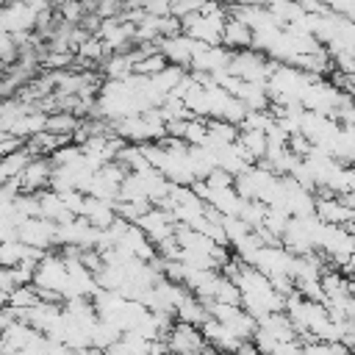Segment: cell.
<instances>
[{
  "instance_id": "1",
  "label": "cell",
  "mask_w": 355,
  "mask_h": 355,
  "mask_svg": "<svg viewBox=\"0 0 355 355\" xmlns=\"http://www.w3.org/2000/svg\"><path fill=\"white\" fill-rule=\"evenodd\" d=\"M252 39H255L252 28L247 22H241L239 17H230L225 22V31H222V42L225 44H230V47H247V44H252Z\"/></svg>"
},
{
  "instance_id": "2",
  "label": "cell",
  "mask_w": 355,
  "mask_h": 355,
  "mask_svg": "<svg viewBox=\"0 0 355 355\" xmlns=\"http://www.w3.org/2000/svg\"><path fill=\"white\" fill-rule=\"evenodd\" d=\"M205 6V0H172V17L186 19L191 14H200Z\"/></svg>"
},
{
  "instance_id": "3",
  "label": "cell",
  "mask_w": 355,
  "mask_h": 355,
  "mask_svg": "<svg viewBox=\"0 0 355 355\" xmlns=\"http://www.w3.org/2000/svg\"><path fill=\"white\" fill-rule=\"evenodd\" d=\"M144 11L150 17H172V0H144Z\"/></svg>"
}]
</instances>
